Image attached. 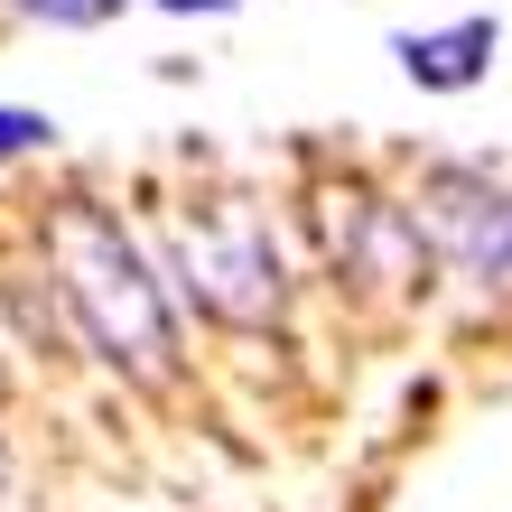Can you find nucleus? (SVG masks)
Listing matches in <instances>:
<instances>
[{
  "label": "nucleus",
  "instance_id": "obj_1",
  "mask_svg": "<svg viewBox=\"0 0 512 512\" xmlns=\"http://www.w3.org/2000/svg\"><path fill=\"white\" fill-rule=\"evenodd\" d=\"M47 270H56L66 317L84 326V345H94L112 373L168 382V354H177L168 289H159V270H149V252L103 215L94 196H75V205L47 215Z\"/></svg>",
  "mask_w": 512,
  "mask_h": 512
},
{
  "label": "nucleus",
  "instance_id": "obj_2",
  "mask_svg": "<svg viewBox=\"0 0 512 512\" xmlns=\"http://www.w3.org/2000/svg\"><path fill=\"white\" fill-rule=\"evenodd\" d=\"M177 270H187V298L215 308L233 326H270L280 317V243L252 205H196L177 215Z\"/></svg>",
  "mask_w": 512,
  "mask_h": 512
},
{
  "label": "nucleus",
  "instance_id": "obj_3",
  "mask_svg": "<svg viewBox=\"0 0 512 512\" xmlns=\"http://www.w3.org/2000/svg\"><path fill=\"white\" fill-rule=\"evenodd\" d=\"M419 205H429V233L457 252L466 280H503L512 289V187H494L485 168H438L429 187H419Z\"/></svg>",
  "mask_w": 512,
  "mask_h": 512
},
{
  "label": "nucleus",
  "instance_id": "obj_4",
  "mask_svg": "<svg viewBox=\"0 0 512 512\" xmlns=\"http://www.w3.org/2000/svg\"><path fill=\"white\" fill-rule=\"evenodd\" d=\"M410 84H429V94H466V84H485L494 66V19H457V28H410V38H391Z\"/></svg>",
  "mask_w": 512,
  "mask_h": 512
},
{
  "label": "nucleus",
  "instance_id": "obj_5",
  "mask_svg": "<svg viewBox=\"0 0 512 512\" xmlns=\"http://www.w3.org/2000/svg\"><path fill=\"white\" fill-rule=\"evenodd\" d=\"M56 140L47 112H28V103H0V159H38V149Z\"/></svg>",
  "mask_w": 512,
  "mask_h": 512
},
{
  "label": "nucleus",
  "instance_id": "obj_6",
  "mask_svg": "<svg viewBox=\"0 0 512 512\" xmlns=\"http://www.w3.org/2000/svg\"><path fill=\"white\" fill-rule=\"evenodd\" d=\"M10 10L47 19V28H103V19H122V0H10Z\"/></svg>",
  "mask_w": 512,
  "mask_h": 512
},
{
  "label": "nucleus",
  "instance_id": "obj_7",
  "mask_svg": "<svg viewBox=\"0 0 512 512\" xmlns=\"http://www.w3.org/2000/svg\"><path fill=\"white\" fill-rule=\"evenodd\" d=\"M149 10H177V19H187V10H205V19H224V10H243V0H149Z\"/></svg>",
  "mask_w": 512,
  "mask_h": 512
}]
</instances>
